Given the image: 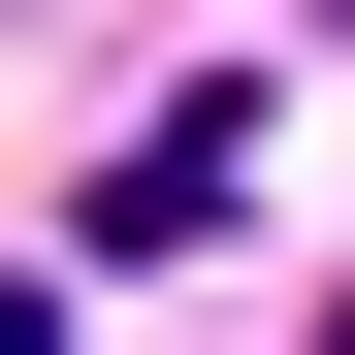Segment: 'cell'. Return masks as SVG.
<instances>
[{"label": "cell", "mask_w": 355, "mask_h": 355, "mask_svg": "<svg viewBox=\"0 0 355 355\" xmlns=\"http://www.w3.org/2000/svg\"><path fill=\"white\" fill-rule=\"evenodd\" d=\"M226 194H259V97H162V130H130V162H97V259H194V226H226Z\"/></svg>", "instance_id": "1"}]
</instances>
